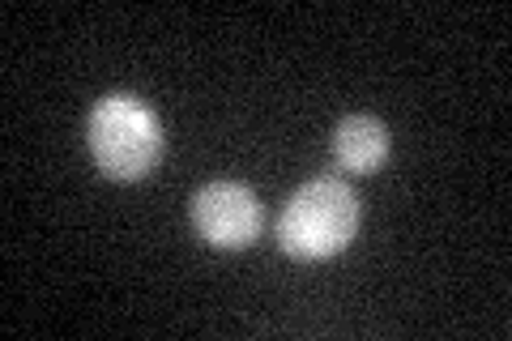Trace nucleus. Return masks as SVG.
Here are the masks:
<instances>
[{
    "instance_id": "obj_1",
    "label": "nucleus",
    "mask_w": 512,
    "mask_h": 341,
    "mask_svg": "<svg viewBox=\"0 0 512 341\" xmlns=\"http://www.w3.org/2000/svg\"><path fill=\"white\" fill-rule=\"evenodd\" d=\"M363 201L338 175H316L291 192L278 214V248L291 261H329L346 252L359 235Z\"/></svg>"
},
{
    "instance_id": "obj_2",
    "label": "nucleus",
    "mask_w": 512,
    "mask_h": 341,
    "mask_svg": "<svg viewBox=\"0 0 512 341\" xmlns=\"http://www.w3.org/2000/svg\"><path fill=\"white\" fill-rule=\"evenodd\" d=\"M163 120L137 94H107L86 116V150L107 180L137 184L163 162Z\"/></svg>"
},
{
    "instance_id": "obj_3",
    "label": "nucleus",
    "mask_w": 512,
    "mask_h": 341,
    "mask_svg": "<svg viewBox=\"0 0 512 341\" xmlns=\"http://www.w3.org/2000/svg\"><path fill=\"white\" fill-rule=\"evenodd\" d=\"M192 214V231H197L210 248L222 252H239L261 235V201L248 184H235V180H214L197 188V197L188 205Z\"/></svg>"
},
{
    "instance_id": "obj_4",
    "label": "nucleus",
    "mask_w": 512,
    "mask_h": 341,
    "mask_svg": "<svg viewBox=\"0 0 512 341\" xmlns=\"http://www.w3.org/2000/svg\"><path fill=\"white\" fill-rule=\"evenodd\" d=\"M389 158V128H384L376 116H346L338 128H333V162L350 175H367L376 171L380 162Z\"/></svg>"
}]
</instances>
